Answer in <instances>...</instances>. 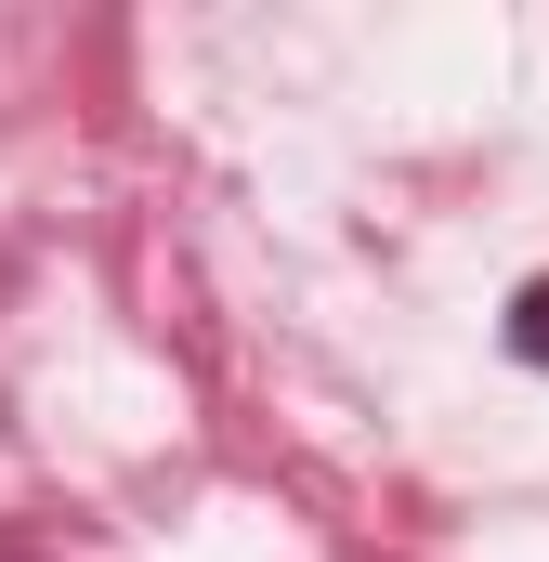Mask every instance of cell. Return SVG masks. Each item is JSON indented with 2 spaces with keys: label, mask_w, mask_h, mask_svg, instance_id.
<instances>
[{
  "label": "cell",
  "mask_w": 549,
  "mask_h": 562,
  "mask_svg": "<svg viewBox=\"0 0 549 562\" xmlns=\"http://www.w3.org/2000/svg\"><path fill=\"white\" fill-rule=\"evenodd\" d=\"M511 353H524V367H549V276L511 301Z\"/></svg>",
  "instance_id": "obj_1"
},
{
  "label": "cell",
  "mask_w": 549,
  "mask_h": 562,
  "mask_svg": "<svg viewBox=\"0 0 549 562\" xmlns=\"http://www.w3.org/2000/svg\"><path fill=\"white\" fill-rule=\"evenodd\" d=\"M0 562H26V550H13V537H0Z\"/></svg>",
  "instance_id": "obj_2"
}]
</instances>
